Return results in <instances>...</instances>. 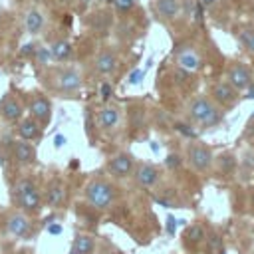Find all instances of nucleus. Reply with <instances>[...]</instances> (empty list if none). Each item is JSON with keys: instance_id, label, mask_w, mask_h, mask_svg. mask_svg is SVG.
I'll list each match as a JSON object with an SVG mask.
<instances>
[{"instance_id": "11", "label": "nucleus", "mask_w": 254, "mask_h": 254, "mask_svg": "<svg viewBox=\"0 0 254 254\" xmlns=\"http://www.w3.org/2000/svg\"><path fill=\"white\" fill-rule=\"evenodd\" d=\"M0 115L8 121V123H18L24 115V107L20 103V99L14 93H4L2 101H0Z\"/></svg>"}, {"instance_id": "25", "label": "nucleus", "mask_w": 254, "mask_h": 254, "mask_svg": "<svg viewBox=\"0 0 254 254\" xmlns=\"http://www.w3.org/2000/svg\"><path fill=\"white\" fill-rule=\"evenodd\" d=\"M109 2H113L115 10H117L119 14H127V12H131V10L135 8V4H137V0H109Z\"/></svg>"}, {"instance_id": "2", "label": "nucleus", "mask_w": 254, "mask_h": 254, "mask_svg": "<svg viewBox=\"0 0 254 254\" xmlns=\"http://www.w3.org/2000/svg\"><path fill=\"white\" fill-rule=\"evenodd\" d=\"M83 196L93 208L105 210L111 206L115 198V187L103 179H91L83 189Z\"/></svg>"}, {"instance_id": "14", "label": "nucleus", "mask_w": 254, "mask_h": 254, "mask_svg": "<svg viewBox=\"0 0 254 254\" xmlns=\"http://www.w3.org/2000/svg\"><path fill=\"white\" fill-rule=\"evenodd\" d=\"M50 208H58L62 206V202L65 200V187L60 179H52L46 187V192H44V198H42Z\"/></svg>"}, {"instance_id": "4", "label": "nucleus", "mask_w": 254, "mask_h": 254, "mask_svg": "<svg viewBox=\"0 0 254 254\" xmlns=\"http://www.w3.org/2000/svg\"><path fill=\"white\" fill-rule=\"evenodd\" d=\"M187 161L189 165L198 171V173H206L210 167H212V161H214V153L208 145L204 143H190L187 147Z\"/></svg>"}, {"instance_id": "16", "label": "nucleus", "mask_w": 254, "mask_h": 254, "mask_svg": "<svg viewBox=\"0 0 254 254\" xmlns=\"http://www.w3.org/2000/svg\"><path fill=\"white\" fill-rule=\"evenodd\" d=\"M12 157L16 159L18 165H34L36 163V147L30 141H16L12 147Z\"/></svg>"}, {"instance_id": "22", "label": "nucleus", "mask_w": 254, "mask_h": 254, "mask_svg": "<svg viewBox=\"0 0 254 254\" xmlns=\"http://www.w3.org/2000/svg\"><path fill=\"white\" fill-rule=\"evenodd\" d=\"M48 54H50L54 60H58V62H65V60L73 54V48H71V44H69L67 40H58V42H54V44L50 46Z\"/></svg>"}, {"instance_id": "1", "label": "nucleus", "mask_w": 254, "mask_h": 254, "mask_svg": "<svg viewBox=\"0 0 254 254\" xmlns=\"http://www.w3.org/2000/svg\"><path fill=\"white\" fill-rule=\"evenodd\" d=\"M189 117L192 123L202 125L204 129L216 127L222 121V111L214 105V101L206 95H198L189 105Z\"/></svg>"}, {"instance_id": "13", "label": "nucleus", "mask_w": 254, "mask_h": 254, "mask_svg": "<svg viewBox=\"0 0 254 254\" xmlns=\"http://www.w3.org/2000/svg\"><path fill=\"white\" fill-rule=\"evenodd\" d=\"M18 137L24 139V141H36V139H42V133H44V125L40 121H36L34 117H24L18 121Z\"/></svg>"}, {"instance_id": "12", "label": "nucleus", "mask_w": 254, "mask_h": 254, "mask_svg": "<svg viewBox=\"0 0 254 254\" xmlns=\"http://www.w3.org/2000/svg\"><path fill=\"white\" fill-rule=\"evenodd\" d=\"M119 121H121V109L117 105H103L95 115V123L103 131H113L119 125Z\"/></svg>"}, {"instance_id": "7", "label": "nucleus", "mask_w": 254, "mask_h": 254, "mask_svg": "<svg viewBox=\"0 0 254 254\" xmlns=\"http://www.w3.org/2000/svg\"><path fill=\"white\" fill-rule=\"evenodd\" d=\"M6 230L16 238H30L34 232V226H32V220L28 218V212H12L6 218Z\"/></svg>"}, {"instance_id": "18", "label": "nucleus", "mask_w": 254, "mask_h": 254, "mask_svg": "<svg viewBox=\"0 0 254 254\" xmlns=\"http://www.w3.org/2000/svg\"><path fill=\"white\" fill-rule=\"evenodd\" d=\"M135 181H137L141 187L151 189V187H155L157 181H159V169H157L155 165H151V163H141V165L135 169Z\"/></svg>"}, {"instance_id": "32", "label": "nucleus", "mask_w": 254, "mask_h": 254, "mask_svg": "<svg viewBox=\"0 0 254 254\" xmlns=\"http://www.w3.org/2000/svg\"><path fill=\"white\" fill-rule=\"evenodd\" d=\"M58 2H60V4H69L71 0H58Z\"/></svg>"}, {"instance_id": "26", "label": "nucleus", "mask_w": 254, "mask_h": 254, "mask_svg": "<svg viewBox=\"0 0 254 254\" xmlns=\"http://www.w3.org/2000/svg\"><path fill=\"white\" fill-rule=\"evenodd\" d=\"M240 42L246 46V50L254 52V28H244L240 32Z\"/></svg>"}, {"instance_id": "8", "label": "nucleus", "mask_w": 254, "mask_h": 254, "mask_svg": "<svg viewBox=\"0 0 254 254\" xmlns=\"http://www.w3.org/2000/svg\"><path fill=\"white\" fill-rule=\"evenodd\" d=\"M210 95H212V99H214V103H218L220 107H232V105H236V101H238V89L236 87H232L228 81H218V83H214L212 85V89H210Z\"/></svg>"}, {"instance_id": "24", "label": "nucleus", "mask_w": 254, "mask_h": 254, "mask_svg": "<svg viewBox=\"0 0 254 254\" xmlns=\"http://www.w3.org/2000/svg\"><path fill=\"white\" fill-rule=\"evenodd\" d=\"M218 163H220V167H222V173H226V175H230V171H232L234 165H236L234 155H230V153L220 155V157H218Z\"/></svg>"}, {"instance_id": "31", "label": "nucleus", "mask_w": 254, "mask_h": 254, "mask_svg": "<svg viewBox=\"0 0 254 254\" xmlns=\"http://www.w3.org/2000/svg\"><path fill=\"white\" fill-rule=\"evenodd\" d=\"M54 143H56V145L60 147V145L64 143V137H62V135H60V137H54Z\"/></svg>"}, {"instance_id": "21", "label": "nucleus", "mask_w": 254, "mask_h": 254, "mask_svg": "<svg viewBox=\"0 0 254 254\" xmlns=\"http://www.w3.org/2000/svg\"><path fill=\"white\" fill-rule=\"evenodd\" d=\"M44 22H46L44 14L34 8V10H30V12L26 14V18H24V28H26L28 34H38V32H42Z\"/></svg>"}, {"instance_id": "9", "label": "nucleus", "mask_w": 254, "mask_h": 254, "mask_svg": "<svg viewBox=\"0 0 254 254\" xmlns=\"http://www.w3.org/2000/svg\"><path fill=\"white\" fill-rule=\"evenodd\" d=\"M133 167H135V159H133V155H129V153H117V155H113V157L109 159V163H107L109 175L119 177V179L129 177V175L133 173Z\"/></svg>"}, {"instance_id": "10", "label": "nucleus", "mask_w": 254, "mask_h": 254, "mask_svg": "<svg viewBox=\"0 0 254 254\" xmlns=\"http://www.w3.org/2000/svg\"><path fill=\"white\" fill-rule=\"evenodd\" d=\"M226 81H228L232 87H236L238 91H240V89H246V87L252 83V71H250L244 64L234 62V64L228 67V71H226Z\"/></svg>"}, {"instance_id": "29", "label": "nucleus", "mask_w": 254, "mask_h": 254, "mask_svg": "<svg viewBox=\"0 0 254 254\" xmlns=\"http://www.w3.org/2000/svg\"><path fill=\"white\" fill-rule=\"evenodd\" d=\"M89 4H91V0H77V6H79V10H85Z\"/></svg>"}, {"instance_id": "30", "label": "nucleus", "mask_w": 254, "mask_h": 254, "mask_svg": "<svg viewBox=\"0 0 254 254\" xmlns=\"http://www.w3.org/2000/svg\"><path fill=\"white\" fill-rule=\"evenodd\" d=\"M246 95H248V97H254V83H250V85L246 87Z\"/></svg>"}, {"instance_id": "5", "label": "nucleus", "mask_w": 254, "mask_h": 254, "mask_svg": "<svg viewBox=\"0 0 254 254\" xmlns=\"http://www.w3.org/2000/svg\"><path fill=\"white\" fill-rule=\"evenodd\" d=\"M54 89L64 95H75L81 89V75L73 67H62L54 73Z\"/></svg>"}, {"instance_id": "17", "label": "nucleus", "mask_w": 254, "mask_h": 254, "mask_svg": "<svg viewBox=\"0 0 254 254\" xmlns=\"http://www.w3.org/2000/svg\"><path fill=\"white\" fill-rule=\"evenodd\" d=\"M177 65L183 71H196V69H200L202 60L192 48H181L177 52Z\"/></svg>"}, {"instance_id": "20", "label": "nucleus", "mask_w": 254, "mask_h": 254, "mask_svg": "<svg viewBox=\"0 0 254 254\" xmlns=\"http://www.w3.org/2000/svg\"><path fill=\"white\" fill-rule=\"evenodd\" d=\"M95 250V238L91 234H77L69 254H93Z\"/></svg>"}, {"instance_id": "34", "label": "nucleus", "mask_w": 254, "mask_h": 254, "mask_svg": "<svg viewBox=\"0 0 254 254\" xmlns=\"http://www.w3.org/2000/svg\"><path fill=\"white\" fill-rule=\"evenodd\" d=\"M204 2H212V0H204Z\"/></svg>"}, {"instance_id": "33", "label": "nucleus", "mask_w": 254, "mask_h": 254, "mask_svg": "<svg viewBox=\"0 0 254 254\" xmlns=\"http://www.w3.org/2000/svg\"><path fill=\"white\" fill-rule=\"evenodd\" d=\"M107 254H121L119 250H111V252H107Z\"/></svg>"}, {"instance_id": "28", "label": "nucleus", "mask_w": 254, "mask_h": 254, "mask_svg": "<svg viewBox=\"0 0 254 254\" xmlns=\"http://www.w3.org/2000/svg\"><path fill=\"white\" fill-rule=\"evenodd\" d=\"M99 93H101V97H103V99H109V93H111L109 83H103V85H101V89H99Z\"/></svg>"}, {"instance_id": "23", "label": "nucleus", "mask_w": 254, "mask_h": 254, "mask_svg": "<svg viewBox=\"0 0 254 254\" xmlns=\"http://www.w3.org/2000/svg\"><path fill=\"white\" fill-rule=\"evenodd\" d=\"M185 240L189 244H200L204 240V228H202V224H190L187 228V232H185Z\"/></svg>"}, {"instance_id": "27", "label": "nucleus", "mask_w": 254, "mask_h": 254, "mask_svg": "<svg viewBox=\"0 0 254 254\" xmlns=\"http://www.w3.org/2000/svg\"><path fill=\"white\" fill-rule=\"evenodd\" d=\"M36 52V48H34V44H26L24 48H22V52H20V56H30V54H34Z\"/></svg>"}, {"instance_id": "15", "label": "nucleus", "mask_w": 254, "mask_h": 254, "mask_svg": "<svg viewBox=\"0 0 254 254\" xmlns=\"http://www.w3.org/2000/svg\"><path fill=\"white\" fill-rule=\"evenodd\" d=\"M117 64H119V60H117L115 52H111V50H101V52L95 56L93 67H95V71H97L99 75H111V73L115 71Z\"/></svg>"}, {"instance_id": "19", "label": "nucleus", "mask_w": 254, "mask_h": 254, "mask_svg": "<svg viewBox=\"0 0 254 254\" xmlns=\"http://www.w3.org/2000/svg\"><path fill=\"white\" fill-rule=\"evenodd\" d=\"M155 10H157V14L161 18L175 20L179 16L181 4H179V0H155Z\"/></svg>"}, {"instance_id": "3", "label": "nucleus", "mask_w": 254, "mask_h": 254, "mask_svg": "<svg viewBox=\"0 0 254 254\" xmlns=\"http://www.w3.org/2000/svg\"><path fill=\"white\" fill-rule=\"evenodd\" d=\"M14 202L24 212H36L42 206L40 189L32 179H20L14 187Z\"/></svg>"}, {"instance_id": "6", "label": "nucleus", "mask_w": 254, "mask_h": 254, "mask_svg": "<svg viewBox=\"0 0 254 254\" xmlns=\"http://www.w3.org/2000/svg\"><path fill=\"white\" fill-rule=\"evenodd\" d=\"M28 111L30 117H34L36 121H40L44 127L50 123L52 119V103L44 93H34L28 101Z\"/></svg>"}]
</instances>
